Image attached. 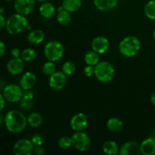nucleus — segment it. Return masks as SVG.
<instances>
[{"label":"nucleus","mask_w":155,"mask_h":155,"mask_svg":"<svg viewBox=\"0 0 155 155\" xmlns=\"http://www.w3.org/2000/svg\"><path fill=\"white\" fill-rule=\"evenodd\" d=\"M5 126L9 133H21L25 130L27 124L25 115L18 110H11L5 116Z\"/></svg>","instance_id":"nucleus-1"},{"label":"nucleus","mask_w":155,"mask_h":155,"mask_svg":"<svg viewBox=\"0 0 155 155\" xmlns=\"http://www.w3.org/2000/svg\"><path fill=\"white\" fill-rule=\"evenodd\" d=\"M140 48V40L134 36H129L124 38L119 44L120 52L127 58L133 57L137 54Z\"/></svg>","instance_id":"nucleus-2"},{"label":"nucleus","mask_w":155,"mask_h":155,"mask_svg":"<svg viewBox=\"0 0 155 155\" xmlns=\"http://www.w3.org/2000/svg\"><path fill=\"white\" fill-rule=\"evenodd\" d=\"M28 21L24 15L16 13L12 15L6 21L5 29L11 35H17L26 30Z\"/></svg>","instance_id":"nucleus-3"},{"label":"nucleus","mask_w":155,"mask_h":155,"mask_svg":"<svg viewBox=\"0 0 155 155\" xmlns=\"http://www.w3.org/2000/svg\"><path fill=\"white\" fill-rule=\"evenodd\" d=\"M94 76L97 80L103 83H107L113 80L114 77L115 71L113 65L108 61L98 62L95 67Z\"/></svg>","instance_id":"nucleus-4"},{"label":"nucleus","mask_w":155,"mask_h":155,"mask_svg":"<svg viewBox=\"0 0 155 155\" xmlns=\"http://www.w3.org/2000/svg\"><path fill=\"white\" fill-rule=\"evenodd\" d=\"M64 54V45L60 42L51 40L45 44L44 47L45 57L50 61L55 62L62 58Z\"/></svg>","instance_id":"nucleus-5"},{"label":"nucleus","mask_w":155,"mask_h":155,"mask_svg":"<svg viewBox=\"0 0 155 155\" xmlns=\"http://www.w3.org/2000/svg\"><path fill=\"white\" fill-rule=\"evenodd\" d=\"M72 146L80 152L88 151L91 146V140L86 133L83 131L74 132L71 136Z\"/></svg>","instance_id":"nucleus-6"},{"label":"nucleus","mask_w":155,"mask_h":155,"mask_svg":"<svg viewBox=\"0 0 155 155\" xmlns=\"http://www.w3.org/2000/svg\"><path fill=\"white\" fill-rule=\"evenodd\" d=\"M23 89L16 84H8L5 86L2 90V95L5 99L11 103L21 101L23 96Z\"/></svg>","instance_id":"nucleus-7"},{"label":"nucleus","mask_w":155,"mask_h":155,"mask_svg":"<svg viewBox=\"0 0 155 155\" xmlns=\"http://www.w3.org/2000/svg\"><path fill=\"white\" fill-rule=\"evenodd\" d=\"M35 146L31 140L22 139L17 141L13 146V152L15 155H31L34 152Z\"/></svg>","instance_id":"nucleus-8"},{"label":"nucleus","mask_w":155,"mask_h":155,"mask_svg":"<svg viewBox=\"0 0 155 155\" xmlns=\"http://www.w3.org/2000/svg\"><path fill=\"white\" fill-rule=\"evenodd\" d=\"M67 84V75L60 71L53 73L48 78L49 87L54 91H60L64 88Z\"/></svg>","instance_id":"nucleus-9"},{"label":"nucleus","mask_w":155,"mask_h":155,"mask_svg":"<svg viewBox=\"0 0 155 155\" xmlns=\"http://www.w3.org/2000/svg\"><path fill=\"white\" fill-rule=\"evenodd\" d=\"M36 0H15L14 8L16 13L26 16L33 12Z\"/></svg>","instance_id":"nucleus-10"},{"label":"nucleus","mask_w":155,"mask_h":155,"mask_svg":"<svg viewBox=\"0 0 155 155\" xmlns=\"http://www.w3.org/2000/svg\"><path fill=\"white\" fill-rule=\"evenodd\" d=\"M88 125V118L83 113H77L72 117L70 121L71 128L74 132L83 131Z\"/></svg>","instance_id":"nucleus-11"},{"label":"nucleus","mask_w":155,"mask_h":155,"mask_svg":"<svg viewBox=\"0 0 155 155\" xmlns=\"http://www.w3.org/2000/svg\"><path fill=\"white\" fill-rule=\"evenodd\" d=\"M6 68L12 75H18L24 71L25 63L21 58H13L7 63Z\"/></svg>","instance_id":"nucleus-12"},{"label":"nucleus","mask_w":155,"mask_h":155,"mask_svg":"<svg viewBox=\"0 0 155 155\" xmlns=\"http://www.w3.org/2000/svg\"><path fill=\"white\" fill-rule=\"evenodd\" d=\"M92 48L98 54H104L109 48V42L104 36H96L92 41Z\"/></svg>","instance_id":"nucleus-13"},{"label":"nucleus","mask_w":155,"mask_h":155,"mask_svg":"<svg viewBox=\"0 0 155 155\" xmlns=\"http://www.w3.org/2000/svg\"><path fill=\"white\" fill-rule=\"evenodd\" d=\"M119 154L120 155L140 154V145L136 141H129L125 142L120 148Z\"/></svg>","instance_id":"nucleus-14"},{"label":"nucleus","mask_w":155,"mask_h":155,"mask_svg":"<svg viewBox=\"0 0 155 155\" xmlns=\"http://www.w3.org/2000/svg\"><path fill=\"white\" fill-rule=\"evenodd\" d=\"M36 77L33 73L26 72L21 77L19 82V86L22 88L23 90L31 89L36 85Z\"/></svg>","instance_id":"nucleus-15"},{"label":"nucleus","mask_w":155,"mask_h":155,"mask_svg":"<svg viewBox=\"0 0 155 155\" xmlns=\"http://www.w3.org/2000/svg\"><path fill=\"white\" fill-rule=\"evenodd\" d=\"M119 0H93L95 7L101 12H110L117 7Z\"/></svg>","instance_id":"nucleus-16"},{"label":"nucleus","mask_w":155,"mask_h":155,"mask_svg":"<svg viewBox=\"0 0 155 155\" xmlns=\"http://www.w3.org/2000/svg\"><path fill=\"white\" fill-rule=\"evenodd\" d=\"M141 154L143 155L155 154V139L149 137L145 139L140 144Z\"/></svg>","instance_id":"nucleus-17"},{"label":"nucleus","mask_w":155,"mask_h":155,"mask_svg":"<svg viewBox=\"0 0 155 155\" xmlns=\"http://www.w3.org/2000/svg\"><path fill=\"white\" fill-rule=\"evenodd\" d=\"M39 12L42 18L48 19L54 16V13H55V8H54V5L51 4V2H45L39 7Z\"/></svg>","instance_id":"nucleus-18"},{"label":"nucleus","mask_w":155,"mask_h":155,"mask_svg":"<svg viewBox=\"0 0 155 155\" xmlns=\"http://www.w3.org/2000/svg\"><path fill=\"white\" fill-rule=\"evenodd\" d=\"M45 39V33L41 30H33L27 36V41L33 45H39Z\"/></svg>","instance_id":"nucleus-19"},{"label":"nucleus","mask_w":155,"mask_h":155,"mask_svg":"<svg viewBox=\"0 0 155 155\" xmlns=\"http://www.w3.org/2000/svg\"><path fill=\"white\" fill-rule=\"evenodd\" d=\"M71 12L65 10L62 6L59 7L57 10V21L61 25L67 26L71 22Z\"/></svg>","instance_id":"nucleus-20"},{"label":"nucleus","mask_w":155,"mask_h":155,"mask_svg":"<svg viewBox=\"0 0 155 155\" xmlns=\"http://www.w3.org/2000/svg\"><path fill=\"white\" fill-rule=\"evenodd\" d=\"M62 7L71 13L77 12L82 6V0H63Z\"/></svg>","instance_id":"nucleus-21"},{"label":"nucleus","mask_w":155,"mask_h":155,"mask_svg":"<svg viewBox=\"0 0 155 155\" xmlns=\"http://www.w3.org/2000/svg\"><path fill=\"white\" fill-rule=\"evenodd\" d=\"M102 151L104 154L108 155H116L119 154L120 148L117 144L111 140L106 141L102 145Z\"/></svg>","instance_id":"nucleus-22"},{"label":"nucleus","mask_w":155,"mask_h":155,"mask_svg":"<svg viewBox=\"0 0 155 155\" xmlns=\"http://www.w3.org/2000/svg\"><path fill=\"white\" fill-rule=\"evenodd\" d=\"M107 128L111 133H118L123 128V122L117 117H111L107 121Z\"/></svg>","instance_id":"nucleus-23"},{"label":"nucleus","mask_w":155,"mask_h":155,"mask_svg":"<svg viewBox=\"0 0 155 155\" xmlns=\"http://www.w3.org/2000/svg\"><path fill=\"white\" fill-rule=\"evenodd\" d=\"M27 124H29L30 127L37 128L42 125V117L40 114L37 113V112H33L28 115V117H27Z\"/></svg>","instance_id":"nucleus-24"},{"label":"nucleus","mask_w":155,"mask_h":155,"mask_svg":"<svg viewBox=\"0 0 155 155\" xmlns=\"http://www.w3.org/2000/svg\"><path fill=\"white\" fill-rule=\"evenodd\" d=\"M99 54L95 51H88L84 55V61L86 65H91L95 67L99 62Z\"/></svg>","instance_id":"nucleus-25"},{"label":"nucleus","mask_w":155,"mask_h":155,"mask_svg":"<svg viewBox=\"0 0 155 155\" xmlns=\"http://www.w3.org/2000/svg\"><path fill=\"white\" fill-rule=\"evenodd\" d=\"M145 16L151 20H155V0H150L144 8Z\"/></svg>","instance_id":"nucleus-26"},{"label":"nucleus","mask_w":155,"mask_h":155,"mask_svg":"<svg viewBox=\"0 0 155 155\" xmlns=\"http://www.w3.org/2000/svg\"><path fill=\"white\" fill-rule=\"evenodd\" d=\"M36 55H37L36 51L33 48H27L21 51V58L24 61L30 62L34 61L36 59Z\"/></svg>","instance_id":"nucleus-27"},{"label":"nucleus","mask_w":155,"mask_h":155,"mask_svg":"<svg viewBox=\"0 0 155 155\" xmlns=\"http://www.w3.org/2000/svg\"><path fill=\"white\" fill-rule=\"evenodd\" d=\"M58 145L60 148L63 150L68 149L72 146V141L71 137L69 136H61L58 141Z\"/></svg>","instance_id":"nucleus-28"},{"label":"nucleus","mask_w":155,"mask_h":155,"mask_svg":"<svg viewBox=\"0 0 155 155\" xmlns=\"http://www.w3.org/2000/svg\"><path fill=\"white\" fill-rule=\"evenodd\" d=\"M54 62L53 61H48L45 62L42 67V71L45 75L48 76H51L53 73L55 72V65H54Z\"/></svg>","instance_id":"nucleus-29"},{"label":"nucleus","mask_w":155,"mask_h":155,"mask_svg":"<svg viewBox=\"0 0 155 155\" xmlns=\"http://www.w3.org/2000/svg\"><path fill=\"white\" fill-rule=\"evenodd\" d=\"M62 72L64 73L67 76H70L74 74L76 71V65L72 61H66L64 63L61 68Z\"/></svg>","instance_id":"nucleus-30"},{"label":"nucleus","mask_w":155,"mask_h":155,"mask_svg":"<svg viewBox=\"0 0 155 155\" xmlns=\"http://www.w3.org/2000/svg\"><path fill=\"white\" fill-rule=\"evenodd\" d=\"M21 107L23 109V110H30L33 108V104L32 101H27V100H21Z\"/></svg>","instance_id":"nucleus-31"},{"label":"nucleus","mask_w":155,"mask_h":155,"mask_svg":"<svg viewBox=\"0 0 155 155\" xmlns=\"http://www.w3.org/2000/svg\"><path fill=\"white\" fill-rule=\"evenodd\" d=\"M31 142L33 144L35 147H37V146H41L42 145V142H43V139H42V136L40 135H38L36 134L31 138Z\"/></svg>","instance_id":"nucleus-32"},{"label":"nucleus","mask_w":155,"mask_h":155,"mask_svg":"<svg viewBox=\"0 0 155 155\" xmlns=\"http://www.w3.org/2000/svg\"><path fill=\"white\" fill-rule=\"evenodd\" d=\"M83 73L86 77H92L95 74V68L91 65H86L83 69Z\"/></svg>","instance_id":"nucleus-33"},{"label":"nucleus","mask_w":155,"mask_h":155,"mask_svg":"<svg viewBox=\"0 0 155 155\" xmlns=\"http://www.w3.org/2000/svg\"><path fill=\"white\" fill-rule=\"evenodd\" d=\"M33 97H34V95H33V92H32L30 89H28V90H24L22 99L27 100V101H33Z\"/></svg>","instance_id":"nucleus-34"},{"label":"nucleus","mask_w":155,"mask_h":155,"mask_svg":"<svg viewBox=\"0 0 155 155\" xmlns=\"http://www.w3.org/2000/svg\"><path fill=\"white\" fill-rule=\"evenodd\" d=\"M45 148H42V145L41 146H37V147H35L34 148V152L33 154H36V155H44L45 154Z\"/></svg>","instance_id":"nucleus-35"},{"label":"nucleus","mask_w":155,"mask_h":155,"mask_svg":"<svg viewBox=\"0 0 155 155\" xmlns=\"http://www.w3.org/2000/svg\"><path fill=\"white\" fill-rule=\"evenodd\" d=\"M11 54L13 58H20L21 57V52L20 51L19 48H12V51H11Z\"/></svg>","instance_id":"nucleus-36"},{"label":"nucleus","mask_w":155,"mask_h":155,"mask_svg":"<svg viewBox=\"0 0 155 155\" xmlns=\"http://www.w3.org/2000/svg\"><path fill=\"white\" fill-rule=\"evenodd\" d=\"M6 21L7 20H5V18L3 16V15H0V31L2 30L5 27Z\"/></svg>","instance_id":"nucleus-37"},{"label":"nucleus","mask_w":155,"mask_h":155,"mask_svg":"<svg viewBox=\"0 0 155 155\" xmlns=\"http://www.w3.org/2000/svg\"><path fill=\"white\" fill-rule=\"evenodd\" d=\"M5 44L2 41L0 40V58H2L4 55V54L5 53Z\"/></svg>","instance_id":"nucleus-38"},{"label":"nucleus","mask_w":155,"mask_h":155,"mask_svg":"<svg viewBox=\"0 0 155 155\" xmlns=\"http://www.w3.org/2000/svg\"><path fill=\"white\" fill-rule=\"evenodd\" d=\"M5 101L4 96H3L2 94H0V112L3 110V108L5 107Z\"/></svg>","instance_id":"nucleus-39"},{"label":"nucleus","mask_w":155,"mask_h":155,"mask_svg":"<svg viewBox=\"0 0 155 155\" xmlns=\"http://www.w3.org/2000/svg\"><path fill=\"white\" fill-rule=\"evenodd\" d=\"M151 101L153 104L155 106V92H153L151 95Z\"/></svg>","instance_id":"nucleus-40"},{"label":"nucleus","mask_w":155,"mask_h":155,"mask_svg":"<svg viewBox=\"0 0 155 155\" xmlns=\"http://www.w3.org/2000/svg\"><path fill=\"white\" fill-rule=\"evenodd\" d=\"M5 123V117L2 114H0V126L2 125Z\"/></svg>","instance_id":"nucleus-41"},{"label":"nucleus","mask_w":155,"mask_h":155,"mask_svg":"<svg viewBox=\"0 0 155 155\" xmlns=\"http://www.w3.org/2000/svg\"><path fill=\"white\" fill-rule=\"evenodd\" d=\"M4 12H5L4 8L2 7L0 8V15H3V14H4Z\"/></svg>","instance_id":"nucleus-42"},{"label":"nucleus","mask_w":155,"mask_h":155,"mask_svg":"<svg viewBox=\"0 0 155 155\" xmlns=\"http://www.w3.org/2000/svg\"><path fill=\"white\" fill-rule=\"evenodd\" d=\"M5 86H3V85L2 84V83L0 82V92H1L2 90H3V89H4Z\"/></svg>","instance_id":"nucleus-43"},{"label":"nucleus","mask_w":155,"mask_h":155,"mask_svg":"<svg viewBox=\"0 0 155 155\" xmlns=\"http://www.w3.org/2000/svg\"><path fill=\"white\" fill-rule=\"evenodd\" d=\"M36 1L39 2H46L47 0H36Z\"/></svg>","instance_id":"nucleus-44"},{"label":"nucleus","mask_w":155,"mask_h":155,"mask_svg":"<svg viewBox=\"0 0 155 155\" xmlns=\"http://www.w3.org/2000/svg\"><path fill=\"white\" fill-rule=\"evenodd\" d=\"M153 38H154V40L155 41V30L153 32Z\"/></svg>","instance_id":"nucleus-45"},{"label":"nucleus","mask_w":155,"mask_h":155,"mask_svg":"<svg viewBox=\"0 0 155 155\" xmlns=\"http://www.w3.org/2000/svg\"><path fill=\"white\" fill-rule=\"evenodd\" d=\"M5 1H6V2H12V0H5Z\"/></svg>","instance_id":"nucleus-46"}]
</instances>
